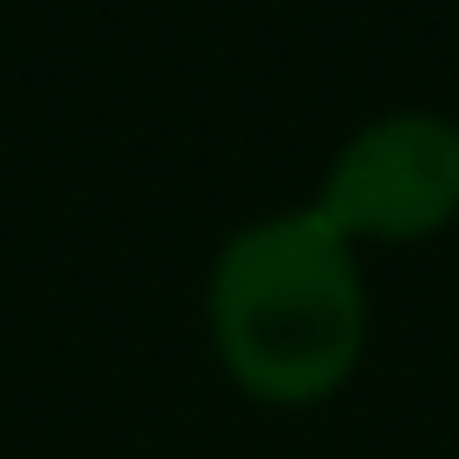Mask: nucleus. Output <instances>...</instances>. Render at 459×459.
I'll list each match as a JSON object with an SVG mask.
<instances>
[{
	"instance_id": "nucleus-1",
	"label": "nucleus",
	"mask_w": 459,
	"mask_h": 459,
	"mask_svg": "<svg viewBox=\"0 0 459 459\" xmlns=\"http://www.w3.org/2000/svg\"><path fill=\"white\" fill-rule=\"evenodd\" d=\"M208 337L230 380L258 402L308 409L337 394L366 344L351 237H337L316 208L237 230L208 273Z\"/></svg>"
},
{
	"instance_id": "nucleus-2",
	"label": "nucleus",
	"mask_w": 459,
	"mask_h": 459,
	"mask_svg": "<svg viewBox=\"0 0 459 459\" xmlns=\"http://www.w3.org/2000/svg\"><path fill=\"white\" fill-rule=\"evenodd\" d=\"M316 215L337 237H430L459 215V129L445 115H380L323 172Z\"/></svg>"
}]
</instances>
